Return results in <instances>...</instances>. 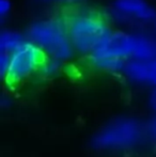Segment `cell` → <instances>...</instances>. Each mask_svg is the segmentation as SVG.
<instances>
[{"label": "cell", "mask_w": 156, "mask_h": 157, "mask_svg": "<svg viewBox=\"0 0 156 157\" xmlns=\"http://www.w3.org/2000/svg\"><path fill=\"white\" fill-rule=\"evenodd\" d=\"M113 8L119 14L136 21H152L156 19V10L146 0H116Z\"/></svg>", "instance_id": "cell-6"}, {"label": "cell", "mask_w": 156, "mask_h": 157, "mask_svg": "<svg viewBox=\"0 0 156 157\" xmlns=\"http://www.w3.org/2000/svg\"><path fill=\"white\" fill-rule=\"evenodd\" d=\"M123 73L136 82H146L156 87V58L150 61L128 60Z\"/></svg>", "instance_id": "cell-7"}, {"label": "cell", "mask_w": 156, "mask_h": 157, "mask_svg": "<svg viewBox=\"0 0 156 157\" xmlns=\"http://www.w3.org/2000/svg\"><path fill=\"white\" fill-rule=\"evenodd\" d=\"M47 59V55L41 48L31 42H28L11 55L10 66L4 79L10 85H16L27 79L33 73L41 71Z\"/></svg>", "instance_id": "cell-5"}, {"label": "cell", "mask_w": 156, "mask_h": 157, "mask_svg": "<svg viewBox=\"0 0 156 157\" xmlns=\"http://www.w3.org/2000/svg\"><path fill=\"white\" fill-rule=\"evenodd\" d=\"M92 54L104 55L123 61L127 59L150 61L156 58V41L143 35L112 32Z\"/></svg>", "instance_id": "cell-2"}, {"label": "cell", "mask_w": 156, "mask_h": 157, "mask_svg": "<svg viewBox=\"0 0 156 157\" xmlns=\"http://www.w3.org/2000/svg\"><path fill=\"white\" fill-rule=\"evenodd\" d=\"M28 34L31 43L49 55V58L62 61L71 58L73 54V45L64 24L56 21H41L32 24Z\"/></svg>", "instance_id": "cell-4"}, {"label": "cell", "mask_w": 156, "mask_h": 157, "mask_svg": "<svg viewBox=\"0 0 156 157\" xmlns=\"http://www.w3.org/2000/svg\"><path fill=\"white\" fill-rule=\"evenodd\" d=\"M10 60L11 55L1 52V55H0V70H1V75L3 78L6 77V73H8L9 66H10Z\"/></svg>", "instance_id": "cell-10"}, {"label": "cell", "mask_w": 156, "mask_h": 157, "mask_svg": "<svg viewBox=\"0 0 156 157\" xmlns=\"http://www.w3.org/2000/svg\"><path fill=\"white\" fill-rule=\"evenodd\" d=\"M148 134L156 141V116L152 119L148 127Z\"/></svg>", "instance_id": "cell-12"}, {"label": "cell", "mask_w": 156, "mask_h": 157, "mask_svg": "<svg viewBox=\"0 0 156 157\" xmlns=\"http://www.w3.org/2000/svg\"><path fill=\"white\" fill-rule=\"evenodd\" d=\"M150 106L156 112V88L151 92V94H150Z\"/></svg>", "instance_id": "cell-13"}, {"label": "cell", "mask_w": 156, "mask_h": 157, "mask_svg": "<svg viewBox=\"0 0 156 157\" xmlns=\"http://www.w3.org/2000/svg\"><path fill=\"white\" fill-rule=\"evenodd\" d=\"M59 68H60V61L48 58L46 62L44 63V65L42 66L41 72L46 76H52L58 72Z\"/></svg>", "instance_id": "cell-9"}, {"label": "cell", "mask_w": 156, "mask_h": 157, "mask_svg": "<svg viewBox=\"0 0 156 157\" xmlns=\"http://www.w3.org/2000/svg\"><path fill=\"white\" fill-rule=\"evenodd\" d=\"M10 1H8V0H0V14H1V16H4L10 11Z\"/></svg>", "instance_id": "cell-11"}, {"label": "cell", "mask_w": 156, "mask_h": 157, "mask_svg": "<svg viewBox=\"0 0 156 157\" xmlns=\"http://www.w3.org/2000/svg\"><path fill=\"white\" fill-rule=\"evenodd\" d=\"M64 26L73 48L82 54L91 55L112 33L101 15L89 11L72 13Z\"/></svg>", "instance_id": "cell-1"}, {"label": "cell", "mask_w": 156, "mask_h": 157, "mask_svg": "<svg viewBox=\"0 0 156 157\" xmlns=\"http://www.w3.org/2000/svg\"><path fill=\"white\" fill-rule=\"evenodd\" d=\"M148 129L141 122L131 118L112 121L94 136L92 143L101 150H123L138 145L146 137Z\"/></svg>", "instance_id": "cell-3"}, {"label": "cell", "mask_w": 156, "mask_h": 157, "mask_svg": "<svg viewBox=\"0 0 156 157\" xmlns=\"http://www.w3.org/2000/svg\"><path fill=\"white\" fill-rule=\"evenodd\" d=\"M27 43L28 42L21 33L3 31L0 36V50L3 54L12 55Z\"/></svg>", "instance_id": "cell-8"}]
</instances>
